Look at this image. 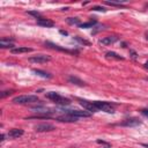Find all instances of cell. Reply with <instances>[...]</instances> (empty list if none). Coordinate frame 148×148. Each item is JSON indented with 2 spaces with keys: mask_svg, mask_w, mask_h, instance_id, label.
<instances>
[{
  "mask_svg": "<svg viewBox=\"0 0 148 148\" xmlns=\"http://www.w3.org/2000/svg\"><path fill=\"white\" fill-rule=\"evenodd\" d=\"M37 102H40V100L36 95H21L13 98V103L15 104H30Z\"/></svg>",
  "mask_w": 148,
  "mask_h": 148,
  "instance_id": "6da1fadb",
  "label": "cell"
},
{
  "mask_svg": "<svg viewBox=\"0 0 148 148\" xmlns=\"http://www.w3.org/2000/svg\"><path fill=\"white\" fill-rule=\"evenodd\" d=\"M94 104H95V106L98 109V111H104V112H108V113H113V112H115V109H113L112 104L109 103V102L95 101Z\"/></svg>",
  "mask_w": 148,
  "mask_h": 148,
  "instance_id": "7a4b0ae2",
  "label": "cell"
},
{
  "mask_svg": "<svg viewBox=\"0 0 148 148\" xmlns=\"http://www.w3.org/2000/svg\"><path fill=\"white\" fill-rule=\"evenodd\" d=\"M64 113L66 115H71L73 117H76V118H87V117H90L92 116V112L87 111V110H63Z\"/></svg>",
  "mask_w": 148,
  "mask_h": 148,
  "instance_id": "3957f363",
  "label": "cell"
},
{
  "mask_svg": "<svg viewBox=\"0 0 148 148\" xmlns=\"http://www.w3.org/2000/svg\"><path fill=\"white\" fill-rule=\"evenodd\" d=\"M50 60H51V58L49 56H45V54H37V56H34V57L29 58V62L38 63V64H44V63H48Z\"/></svg>",
  "mask_w": 148,
  "mask_h": 148,
  "instance_id": "277c9868",
  "label": "cell"
},
{
  "mask_svg": "<svg viewBox=\"0 0 148 148\" xmlns=\"http://www.w3.org/2000/svg\"><path fill=\"white\" fill-rule=\"evenodd\" d=\"M80 104L83 106V109H86L87 111H89V112H97L98 109L95 106L94 102H89V101H86V100H79Z\"/></svg>",
  "mask_w": 148,
  "mask_h": 148,
  "instance_id": "5b68a950",
  "label": "cell"
},
{
  "mask_svg": "<svg viewBox=\"0 0 148 148\" xmlns=\"http://www.w3.org/2000/svg\"><path fill=\"white\" fill-rule=\"evenodd\" d=\"M119 125L126 126V127H134V126L141 125V122L138 119V118H127V119H125L124 122H122Z\"/></svg>",
  "mask_w": 148,
  "mask_h": 148,
  "instance_id": "8992f818",
  "label": "cell"
},
{
  "mask_svg": "<svg viewBox=\"0 0 148 148\" xmlns=\"http://www.w3.org/2000/svg\"><path fill=\"white\" fill-rule=\"evenodd\" d=\"M57 121H58V122H62V123H75V122L79 121V118L73 117V116H71V115L64 113V115H62V116L57 117Z\"/></svg>",
  "mask_w": 148,
  "mask_h": 148,
  "instance_id": "52a82bcc",
  "label": "cell"
},
{
  "mask_svg": "<svg viewBox=\"0 0 148 148\" xmlns=\"http://www.w3.org/2000/svg\"><path fill=\"white\" fill-rule=\"evenodd\" d=\"M35 130L37 132H51L53 130H56V127L52 125V124H49V123H43V124H40L35 127Z\"/></svg>",
  "mask_w": 148,
  "mask_h": 148,
  "instance_id": "ba28073f",
  "label": "cell"
},
{
  "mask_svg": "<svg viewBox=\"0 0 148 148\" xmlns=\"http://www.w3.org/2000/svg\"><path fill=\"white\" fill-rule=\"evenodd\" d=\"M45 45H46V46H49V48H51V49H53V50L63 51V52H66V53H71V54H75V53H78L76 51H72V50H68V49L62 48V46H59V45H57V44H53V43H51V42H45Z\"/></svg>",
  "mask_w": 148,
  "mask_h": 148,
  "instance_id": "9c48e42d",
  "label": "cell"
},
{
  "mask_svg": "<svg viewBox=\"0 0 148 148\" xmlns=\"http://www.w3.org/2000/svg\"><path fill=\"white\" fill-rule=\"evenodd\" d=\"M37 24L41 27H45V28H52L54 27V22L50 19H44V17H38L37 20Z\"/></svg>",
  "mask_w": 148,
  "mask_h": 148,
  "instance_id": "30bf717a",
  "label": "cell"
},
{
  "mask_svg": "<svg viewBox=\"0 0 148 148\" xmlns=\"http://www.w3.org/2000/svg\"><path fill=\"white\" fill-rule=\"evenodd\" d=\"M13 42H14V40H9V38H1V41H0V48L1 49H7V48H9V49H14L13 46H14V44H13Z\"/></svg>",
  "mask_w": 148,
  "mask_h": 148,
  "instance_id": "8fae6325",
  "label": "cell"
},
{
  "mask_svg": "<svg viewBox=\"0 0 148 148\" xmlns=\"http://www.w3.org/2000/svg\"><path fill=\"white\" fill-rule=\"evenodd\" d=\"M117 41H118V37H116V36H108V37L102 38L100 41V43L103 44V45H111V44L116 43Z\"/></svg>",
  "mask_w": 148,
  "mask_h": 148,
  "instance_id": "7c38bea8",
  "label": "cell"
},
{
  "mask_svg": "<svg viewBox=\"0 0 148 148\" xmlns=\"http://www.w3.org/2000/svg\"><path fill=\"white\" fill-rule=\"evenodd\" d=\"M23 130H21V129H13V130H11L9 132H8V137L9 138H13V139H15V138H19V137H22L23 135Z\"/></svg>",
  "mask_w": 148,
  "mask_h": 148,
  "instance_id": "4fadbf2b",
  "label": "cell"
},
{
  "mask_svg": "<svg viewBox=\"0 0 148 148\" xmlns=\"http://www.w3.org/2000/svg\"><path fill=\"white\" fill-rule=\"evenodd\" d=\"M68 81H70L71 83H73V84H75V86H80V87L86 86V82H84V81H82L81 79H79L78 76H73V75H71V76H68Z\"/></svg>",
  "mask_w": 148,
  "mask_h": 148,
  "instance_id": "5bb4252c",
  "label": "cell"
},
{
  "mask_svg": "<svg viewBox=\"0 0 148 148\" xmlns=\"http://www.w3.org/2000/svg\"><path fill=\"white\" fill-rule=\"evenodd\" d=\"M33 49L27 48V46H21V48H14L11 50L12 53H25V52H31Z\"/></svg>",
  "mask_w": 148,
  "mask_h": 148,
  "instance_id": "9a60e30c",
  "label": "cell"
},
{
  "mask_svg": "<svg viewBox=\"0 0 148 148\" xmlns=\"http://www.w3.org/2000/svg\"><path fill=\"white\" fill-rule=\"evenodd\" d=\"M33 72L36 75H38L41 78H44V79H51L52 78V74H50V73H48L45 71H42V70H33Z\"/></svg>",
  "mask_w": 148,
  "mask_h": 148,
  "instance_id": "2e32d148",
  "label": "cell"
},
{
  "mask_svg": "<svg viewBox=\"0 0 148 148\" xmlns=\"http://www.w3.org/2000/svg\"><path fill=\"white\" fill-rule=\"evenodd\" d=\"M45 96H46V98H49V100H51V101H53V102L58 101L59 98L62 97L60 95H59L58 93H56V92H50V93H46V94H45Z\"/></svg>",
  "mask_w": 148,
  "mask_h": 148,
  "instance_id": "e0dca14e",
  "label": "cell"
},
{
  "mask_svg": "<svg viewBox=\"0 0 148 148\" xmlns=\"http://www.w3.org/2000/svg\"><path fill=\"white\" fill-rule=\"evenodd\" d=\"M56 104H58V105H62V106H65V105H68V104H71V100H68V98H66V97H60L58 101H56L54 102Z\"/></svg>",
  "mask_w": 148,
  "mask_h": 148,
  "instance_id": "ac0fdd59",
  "label": "cell"
},
{
  "mask_svg": "<svg viewBox=\"0 0 148 148\" xmlns=\"http://www.w3.org/2000/svg\"><path fill=\"white\" fill-rule=\"evenodd\" d=\"M105 56H106V58H113V59H117V60H124L123 57H121L119 54H117L116 52H112V51L106 52Z\"/></svg>",
  "mask_w": 148,
  "mask_h": 148,
  "instance_id": "d6986e66",
  "label": "cell"
},
{
  "mask_svg": "<svg viewBox=\"0 0 148 148\" xmlns=\"http://www.w3.org/2000/svg\"><path fill=\"white\" fill-rule=\"evenodd\" d=\"M95 24H96V21H95V20H92V21H88V22L81 23L79 27H80V28H82V29H83V28H93Z\"/></svg>",
  "mask_w": 148,
  "mask_h": 148,
  "instance_id": "ffe728a7",
  "label": "cell"
},
{
  "mask_svg": "<svg viewBox=\"0 0 148 148\" xmlns=\"http://www.w3.org/2000/svg\"><path fill=\"white\" fill-rule=\"evenodd\" d=\"M67 23H70V24H78V25L81 24L80 23V19H78V17H68L67 19Z\"/></svg>",
  "mask_w": 148,
  "mask_h": 148,
  "instance_id": "44dd1931",
  "label": "cell"
},
{
  "mask_svg": "<svg viewBox=\"0 0 148 148\" xmlns=\"http://www.w3.org/2000/svg\"><path fill=\"white\" fill-rule=\"evenodd\" d=\"M74 40H75L76 42H79V43L83 44V45H90V42H88V41H86V40H83V38H80V37H74Z\"/></svg>",
  "mask_w": 148,
  "mask_h": 148,
  "instance_id": "7402d4cb",
  "label": "cell"
},
{
  "mask_svg": "<svg viewBox=\"0 0 148 148\" xmlns=\"http://www.w3.org/2000/svg\"><path fill=\"white\" fill-rule=\"evenodd\" d=\"M27 13H28L29 15L35 16L36 19H37V17H41V13H40V12H37V11H28Z\"/></svg>",
  "mask_w": 148,
  "mask_h": 148,
  "instance_id": "603a6c76",
  "label": "cell"
},
{
  "mask_svg": "<svg viewBox=\"0 0 148 148\" xmlns=\"http://www.w3.org/2000/svg\"><path fill=\"white\" fill-rule=\"evenodd\" d=\"M92 11H97V12H105L106 9L103 7V6H94L92 8Z\"/></svg>",
  "mask_w": 148,
  "mask_h": 148,
  "instance_id": "cb8c5ba5",
  "label": "cell"
},
{
  "mask_svg": "<svg viewBox=\"0 0 148 148\" xmlns=\"http://www.w3.org/2000/svg\"><path fill=\"white\" fill-rule=\"evenodd\" d=\"M12 93H13V90H6V92H3L1 94H0V97H1V98H4V97H6V96L11 95Z\"/></svg>",
  "mask_w": 148,
  "mask_h": 148,
  "instance_id": "d4e9b609",
  "label": "cell"
},
{
  "mask_svg": "<svg viewBox=\"0 0 148 148\" xmlns=\"http://www.w3.org/2000/svg\"><path fill=\"white\" fill-rule=\"evenodd\" d=\"M130 54H131V57L134 59V60H135V59L138 58V54H137V52H135V51H133V50H130Z\"/></svg>",
  "mask_w": 148,
  "mask_h": 148,
  "instance_id": "484cf974",
  "label": "cell"
},
{
  "mask_svg": "<svg viewBox=\"0 0 148 148\" xmlns=\"http://www.w3.org/2000/svg\"><path fill=\"white\" fill-rule=\"evenodd\" d=\"M141 113H142L143 116L148 117V109H143V110H141Z\"/></svg>",
  "mask_w": 148,
  "mask_h": 148,
  "instance_id": "4316f807",
  "label": "cell"
},
{
  "mask_svg": "<svg viewBox=\"0 0 148 148\" xmlns=\"http://www.w3.org/2000/svg\"><path fill=\"white\" fill-rule=\"evenodd\" d=\"M5 140V134H1V137H0V141H4Z\"/></svg>",
  "mask_w": 148,
  "mask_h": 148,
  "instance_id": "83f0119b",
  "label": "cell"
},
{
  "mask_svg": "<svg viewBox=\"0 0 148 148\" xmlns=\"http://www.w3.org/2000/svg\"><path fill=\"white\" fill-rule=\"evenodd\" d=\"M60 34H63V35H68V33H67V31H64V30H60Z\"/></svg>",
  "mask_w": 148,
  "mask_h": 148,
  "instance_id": "f1b7e54d",
  "label": "cell"
},
{
  "mask_svg": "<svg viewBox=\"0 0 148 148\" xmlns=\"http://www.w3.org/2000/svg\"><path fill=\"white\" fill-rule=\"evenodd\" d=\"M142 146L146 147V148H148V143H142Z\"/></svg>",
  "mask_w": 148,
  "mask_h": 148,
  "instance_id": "f546056e",
  "label": "cell"
},
{
  "mask_svg": "<svg viewBox=\"0 0 148 148\" xmlns=\"http://www.w3.org/2000/svg\"><path fill=\"white\" fill-rule=\"evenodd\" d=\"M145 68H148V63H146V64H145Z\"/></svg>",
  "mask_w": 148,
  "mask_h": 148,
  "instance_id": "4dcf8cb0",
  "label": "cell"
},
{
  "mask_svg": "<svg viewBox=\"0 0 148 148\" xmlns=\"http://www.w3.org/2000/svg\"><path fill=\"white\" fill-rule=\"evenodd\" d=\"M146 38L148 40V31H146Z\"/></svg>",
  "mask_w": 148,
  "mask_h": 148,
  "instance_id": "1f68e13d",
  "label": "cell"
},
{
  "mask_svg": "<svg viewBox=\"0 0 148 148\" xmlns=\"http://www.w3.org/2000/svg\"><path fill=\"white\" fill-rule=\"evenodd\" d=\"M103 148H110V146H106V147H103Z\"/></svg>",
  "mask_w": 148,
  "mask_h": 148,
  "instance_id": "d6a6232c",
  "label": "cell"
}]
</instances>
